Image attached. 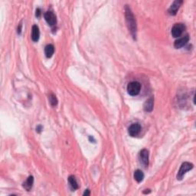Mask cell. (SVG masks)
Here are the masks:
<instances>
[{
	"label": "cell",
	"mask_w": 196,
	"mask_h": 196,
	"mask_svg": "<svg viewBox=\"0 0 196 196\" xmlns=\"http://www.w3.org/2000/svg\"><path fill=\"white\" fill-rule=\"evenodd\" d=\"M90 190L89 189H87L86 191H84V195H86V196H87V195H90Z\"/></svg>",
	"instance_id": "cell-20"
},
{
	"label": "cell",
	"mask_w": 196,
	"mask_h": 196,
	"mask_svg": "<svg viewBox=\"0 0 196 196\" xmlns=\"http://www.w3.org/2000/svg\"><path fill=\"white\" fill-rule=\"evenodd\" d=\"M49 102L52 107H56L58 104V100H57V97L54 93H51L49 95Z\"/></svg>",
	"instance_id": "cell-16"
},
{
	"label": "cell",
	"mask_w": 196,
	"mask_h": 196,
	"mask_svg": "<svg viewBox=\"0 0 196 196\" xmlns=\"http://www.w3.org/2000/svg\"><path fill=\"white\" fill-rule=\"evenodd\" d=\"M150 192V191H144L143 193H149Z\"/></svg>",
	"instance_id": "cell-22"
},
{
	"label": "cell",
	"mask_w": 196,
	"mask_h": 196,
	"mask_svg": "<svg viewBox=\"0 0 196 196\" xmlns=\"http://www.w3.org/2000/svg\"><path fill=\"white\" fill-rule=\"evenodd\" d=\"M134 179L137 182H141L144 179V173L139 169H137L134 173Z\"/></svg>",
	"instance_id": "cell-14"
},
{
	"label": "cell",
	"mask_w": 196,
	"mask_h": 196,
	"mask_svg": "<svg viewBox=\"0 0 196 196\" xmlns=\"http://www.w3.org/2000/svg\"><path fill=\"white\" fill-rule=\"evenodd\" d=\"M141 131V126L139 124H133L128 129V133L131 136H136Z\"/></svg>",
	"instance_id": "cell-9"
},
{
	"label": "cell",
	"mask_w": 196,
	"mask_h": 196,
	"mask_svg": "<svg viewBox=\"0 0 196 196\" xmlns=\"http://www.w3.org/2000/svg\"><path fill=\"white\" fill-rule=\"evenodd\" d=\"M182 3L183 2L182 0H176V1H175V2L172 4V5L169 7L168 12H169L171 15H175L177 13L178 10H179V9L180 8V6H181V5Z\"/></svg>",
	"instance_id": "cell-7"
},
{
	"label": "cell",
	"mask_w": 196,
	"mask_h": 196,
	"mask_svg": "<svg viewBox=\"0 0 196 196\" xmlns=\"http://www.w3.org/2000/svg\"><path fill=\"white\" fill-rule=\"evenodd\" d=\"M185 29V26L184 24L182 23H177L176 24L172 29V35L174 38H177L180 37L183 32Z\"/></svg>",
	"instance_id": "cell-4"
},
{
	"label": "cell",
	"mask_w": 196,
	"mask_h": 196,
	"mask_svg": "<svg viewBox=\"0 0 196 196\" xmlns=\"http://www.w3.org/2000/svg\"><path fill=\"white\" fill-rule=\"evenodd\" d=\"M54 52V47L52 44H47L44 47V54H45L46 57L48 58H51Z\"/></svg>",
	"instance_id": "cell-13"
},
{
	"label": "cell",
	"mask_w": 196,
	"mask_h": 196,
	"mask_svg": "<svg viewBox=\"0 0 196 196\" xmlns=\"http://www.w3.org/2000/svg\"><path fill=\"white\" fill-rule=\"evenodd\" d=\"M22 24H19V26H18V29H17V32H18V34L19 35H20L21 34V32H22Z\"/></svg>",
	"instance_id": "cell-18"
},
{
	"label": "cell",
	"mask_w": 196,
	"mask_h": 196,
	"mask_svg": "<svg viewBox=\"0 0 196 196\" xmlns=\"http://www.w3.org/2000/svg\"><path fill=\"white\" fill-rule=\"evenodd\" d=\"M41 130H42V127L41 125L38 126V127H36V131H37L38 133H41Z\"/></svg>",
	"instance_id": "cell-19"
},
{
	"label": "cell",
	"mask_w": 196,
	"mask_h": 196,
	"mask_svg": "<svg viewBox=\"0 0 196 196\" xmlns=\"http://www.w3.org/2000/svg\"><path fill=\"white\" fill-rule=\"evenodd\" d=\"M139 162L144 167H147L149 165V151L143 149L139 152Z\"/></svg>",
	"instance_id": "cell-5"
},
{
	"label": "cell",
	"mask_w": 196,
	"mask_h": 196,
	"mask_svg": "<svg viewBox=\"0 0 196 196\" xmlns=\"http://www.w3.org/2000/svg\"><path fill=\"white\" fill-rule=\"evenodd\" d=\"M68 182H69L70 185L71 186L73 189H78V184L77 182V180L74 176H71L68 178Z\"/></svg>",
	"instance_id": "cell-15"
},
{
	"label": "cell",
	"mask_w": 196,
	"mask_h": 196,
	"mask_svg": "<svg viewBox=\"0 0 196 196\" xmlns=\"http://www.w3.org/2000/svg\"><path fill=\"white\" fill-rule=\"evenodd\" d=\"M40 37V31H39V28L37 26H33L32 29V39L33 41L36 42L38 41Z\"/></svg>",
	"instance_id": "cell-10"
},
{
	"label": "cell",
	"mask_w": 196,
	"mask_h": 196,
	"mask_svg": "<svg viewBox=\"0 0 196 196\" xmlns=\"http://www.w3.org/2000/svg\"><path fill=\"white\" fill-rule=\"evenodd\" d=\"M41 11L40 9H36V13L35 15L37 18H39L41 16Z\"/></svg>",
	"instance_id": "cell-17"
},
{
	"label": "cell",
	"mask_w": 196,
	"mask_h": 196,
	"mask_svg": "<svg viewBox=\"0 0 196 196\" xmlns=\"http://www.w3.org/2000/svg\"><path fill=\"white\" fill-rule=\"evenodd\" d=\"M153 106L154 99L152 97H150L144 103V110L146 112H151L152 110V109H153Z\"/></svg>",
	"instance_id": "cell-12"
},
{
	"label": "cell",
	"mask_w": 196,
	"mask_h": 196,
	"mask_svg": "<svg viewBox=\"0 0 196 196\" xmlns=\"http://www.w3.org/2000/svg\"><path fill=\"white\" fill-rule=\"evenodd\" d=\"M89 139H90V142H95V139H93V137L90 136V137H89Z\"/></svg>",
	"instance_id": "cell-21"
},
{
	"label": "cell",
	"mask_w": 196,
	"mask_h": 196,
	"mask_svg": "<svg viewBox=\"0 0 196 196\" xmlns=\"http://www.w3.org/2000/svg\"><path fill=\"white\" fill-rule=\"evenodd\" d=\"M33 184H34V178L33 176H29L27 179L26 180V182H24L23 185V188L27 191H30L32 189V186H33Z\"/></svg>",
	"instance_id": "cell-11"
},
{
	"label": "cell",
	"mask_w": 196,
	"mask_h": 196,
	"mask_svg": "<svg viewBox=\"0 0 196 196\" xmlns=\"http://www.w3.org/2000/svg\"><path fill=\"white\" fill-rule=\"evenodd\" d=\"M141 84L137 81H132L127 85V92L130 96H136L139 93Z\"/></svg>",
	"instance_id": "cell-2"
},
{
	"label": "cell",
	"mask_w": 196,
	"mask_h": 196,
	"mask_svg": "<svg viewBox=\"0 0 196 196\" xmlns=\"http://www.w3.org/2000/svg\"><path fill=\"white\" fill-rule=\"evenodd\" d=\"M125 17H126V22L127 24V27L130 29V33L132 34L133 37L136 38V19L134 17L132 11L130 9V7L128 5H126L125 8Z\"/></svg>",
	"instance_id": "cell-1"
},
{
	"label": "cell",
	"mask_w": 196,
	"mask_h": 196,
	"mask_svg": "<svg viewBox=\"0 0 196 196\" xmlns=\"http://www.w3.org/2000/svg\"><path fill=\"white\" fill-rule=\"evenodd\" d=\"M188 41H189V36H188V35H186L183 36V37L180 38H178L174 43L175 47H176V48L182 47L183 46H185L187 44Z\"/></svg>",
	"instance_id": "cell-8"
},
{
	"label": "cell",
	"mask_w": 196,
	"mask_h": 196,
	"mask_svg": "<svg viewBox=\"0 0 196 196\" xmlns=\"http://www.w3.org/2000/svg\"><path fill=\"white\" fill-rule=\"evenodd\" d=\"M44 19L47 22V23L50 26H55L57 23V19H56V15H54V12H52L51 11H47L44 13Z\"/></svg>",
	"instance_id": "cell-6"
},
{
	"label": "cell",
	"mask_w": 196,
	"mask_h": 196,
	"mask_svg": "<svg viewBox=\"0 0 196 196\" xmlns=\"http://www.w3.org/2000/svg\"><path fill=\"white\" fill-rule=\"evenodd\" d=\"M193 167H194V166H193L192 163H190V162H183L182 164L181 167H180V169H179V173H178L177 174V179L182 180L183 176H185V174L189 170L192 169Z\"/></svg>",
	"instance_id": "cell-3"
}]
</instances>
